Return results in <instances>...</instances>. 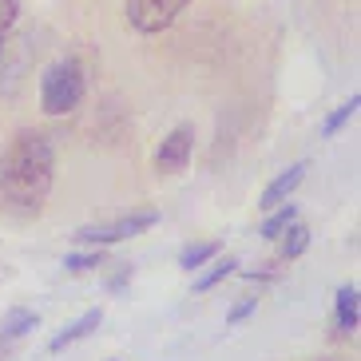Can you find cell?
Instances as JSON below:
<instances>
[{"mask_svg":"<svg viewBox=\"0 0 361 361\" xmlns=\"http://www.w3.org/2000/svg\"><path fill=\"white\" fill-rule=\"evenodd\" d=\"M87 96V72L75 56H60L40 72V111L44 116H68Z\"/></svg>","mask_w":361,"mask_h":361,"instance_id":"2","label":"cell"},{"mask_svg":"<svg viewBox=\"0 0 361 361\" xmlns=\"http://www.w3.org/2000/svg\"><path fill=\"white\" fill-rule=\"evenodd\" d=\"M306 171H310V163H306V159L290 163V167L282 171V175H274V179H270V187L262 191V199H258V207H262V211H274L278 202H286L290 195H294L298 187H302V179H306Z\"/></svg>","mask_w":361,"mask_h":361,"instance_id":"7","label":"cell"},{"mask_svg":"<svg viewBox=\"0 0 361 361\" xmlns=\"http://www.w3.org/2000/svg\"><path fill=\"white\" fill-rule=\"evenodd\" d=\"M56 183V147L40 128H16L0 147V211L36 219Z\"/></svg>","mask_w":361,"mask_h":361,"instance_id":"1","label":"cell"},{"mask_svg":"<svg viewBox=\"0 0 361 361\" xmlns=\"http://www.w3.org/2000/svg\"><path fill=\"white\" fill-rule=\"evenodd\" d=\"M191 151H195V128L191 123H179V128H171L167 135L159 139V147H155V171L163 175H175L191 163Z\"/></svg>","mask_w":361,"mask_h":361,"instance_id":"5","label":"cell"},{"mask_svg":"<svg viewBox=\"0 0 361 361\" xmlns=\"http://www.w3.org/2000/svg\"><path fill=\"white\" fill-rule=\"evenodd\" d=\"M187 8H191V0H123L128 24L135 28V32H143V36L167 32Z\"/></svg>","mask_w":361,"mask_h":361,"instance_id":"4","label":"cell"},{"mask_svg":"<svg viewBox=\"0 0 361 361\" xmlns=\"http://www.w3.org/2000/svg\"><path fill=\"white\" fill-rule=\"evenodd\" d=\"M159 223V211L155 207H139V211H128L119 214V219H111V223H92V226H80V231L72 234L80 246H116V243H128V238H135V234L151 231V226Z\"/></svg>","mask_w":361,"mask_h":361,"instance_id":"3","label":"cell"},{"mask_svg":"<svg viewBox=\"0 0 361 361\" xmlns=\"http://www.w3.org/2000/svg\"><path fill=\"white\" fill-rule=\"evenodd\" d=\"M334 326H338V338H353L361 326V290L353 282L338 286V298H334Z\"/></svg>","mask_w":361,"mask_h":361,"instance_id":"6","label":"cell"},{"mask_svg":"<svg viewBox=\"0 0 361 361\" xmlns=\"http://www.w3.org/2000/svg\"><path fill=\"white\" fill-rule=\"evenodd\" d=\"M290 223H298V207L286 199V202H278L274 211H270V219H266V223L258 226V234H262L266 243H274V238H278L282 231H286Z\"/></svg>","mask_w":361,"mask_h":361,"instance_id":"10","label":"cell"},{"mask_svg":"<svg viewBox=\"0 0 361 361\" xmlns=\"http://www.w3.org/2000/svg\"><path fill=\"white\" fill-rule=\"evenodd\" d=\"M99 322H104V310H99V306H96V310H87V314H80V318L68 322V326L60 329L52 341H48V353H64V350H72L75 341L92 338V334L99 329Z\"/></svg>","mask_w":361,"mask_h":361,"instance_id":"8","label":"cell"},{"mask_svg":"<svg viewBox=\"0 0 361 361\" xmlns=\"http://www.w3.org/2000/svg\"><path fill=\"white\" fill-rule=\"evenodd\" d=\"M357 107H361V92H353V96L345 99V104H341L338 111H334V116L326 119V123H322V139H334V135H338V131L345 128V123H350L353 116H357Z\"/></svg>","mask_w":361,"mask_h":361,"instance_id":"15","label":"cell"},{"mask_svg":"<svg viewBox=\"0 0 361 361\" xmlns=\"http://www.w3.org/2000/svg\"><path fill=\"white\" fill-rule=\"evenodd\" d=\"M278 262H282V258H278ZM278 262H258L255 270H243V278H250V282H274V278L282 274Z\"/></svg>","mask_w":361,"mask_h":361,"instance_id":"18","label":"cell"},{"mask_svg":"<svg viewBox=\"0 0 361 361\" xmlns=\"http://www.w3.org/2000/svg\"><path fill=\"white\" fill-rule=\"evenodd\" d=\"M278 238H282V262L302 258V255H306V246H310V226L306 223H290Z\"/></svg>","mask_w":361,"mask_h":361,"instance_id":"12","label":"cell"},{"mask_svg":"<svg viewBox=\"0 0 361 361\" xmlns=\"http://www.w3.org/2000/svg\"><path fill=\"white\" fill-rule=\"evenodd\" d=\"M40 326V318H36L32 310H24V306H12L4 318H0V338L4 341H20V338H28L32 329Z\"/></svg>","mask_w":361,"mask_h":361,"instance_id":"9","label":"cell"},{"mask_svg":"<svg viewBox=\"0 0 361 361\" xmlns=\"http://www.w3.org/2000/svg\"><path fill=\"white\" fill-rule=\"evenodd\" d=\"M96 266H104V246H84V250L64 255V270H68V274H87V270H96Z\"/></svg>","mask_w":361,"mask_h":361,"instance_id":"14","label":"cell"},{"mask_svg":"<svg viewBox=\"0 0 361 361\" xmlns=\"http://www.w3.org/2000/svg\"><path fill=\"white\" fill-rule=\"evenodd\" d=\"M131 278H135V266H131V262H116V274L107 278V290H111V294H119Z\"/></svg>","mask_w":361,"mask_h":361,"instance_id":"19","label":"cell"},{"mask_svg":"<svg viewBox=\"0 0 361 361\" xmlns=\"http://www.w3.org/2000/svg\"><path fill=\"white\" fill-rule=\"evenodd\" d=\"M255 310H258V298H243V302H234L231 314H226V326H243Z\"/></svg>","mask_w":361,"mask_h":361,"instance_id":"17","label":"cell"},{"mask_svg":"<svg viewBox=\"0 0 361 361\" xmlns=\"http://www.w3.org/2000/svg\"><path fill=\"white\" fill-rule=\"evenodd\" d=\"M16 20H20V0H0V56H4V44H8Z\"/></svg>","mask_w":361,"mask_h":361,"instance_id":"16","label":"cell"},{"mask_svg":"<svg viewBox=\"0 0 361 361\" xmlns=\"http://www.w3.org/2000/svg\"><path fill=\"white\" fill-rule=\"evenodd\" d=\"M223 250V243L219 238H207V243H191V246H183L179 250V266L183 270H199V266H207L214 255Z\"/></svg>","mask_w":361,"mask_h":361,"instance_id":"11","label":"cell"},{"mask_svg":"<svg viewBox=\"0 0 361 361\" xmlns=\"http://www.w3.org/2000/svg\"><path fill=\"white\" fill-rule=\"evenodd\" d=\"M111 361H119V357H111Z\"/></svg>","mask_w":361,"mask_h":361,"instance_id":"20","label":"cell"},{"mask_svg":"<svg viewBox=\"0 0 361 361\" xmlns=\"http://www.w3.org/2000/svg\"><path fill=\"white\" fill-rule=\"evenodd\" d=\"M231 274H238V258H234V255L219 258V262L211 258V270H207V274H202L199 282H195V290H199V294H207V290H214L219 282H226Z\"/></svg>","mask_w":361,"mask_h":361,"instance_id":"13","label":"cell"}]
</instances>
